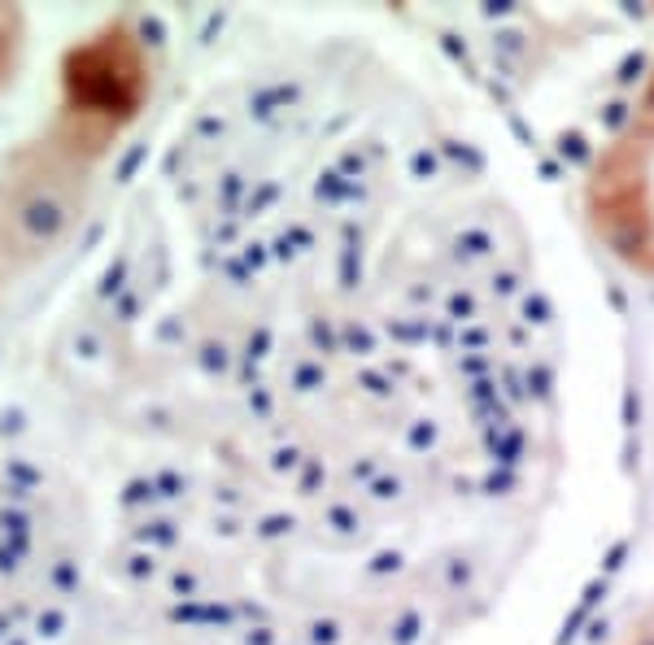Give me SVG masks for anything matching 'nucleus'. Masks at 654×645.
<instances>
[{
    "mask_svg": "<svg viewBox=\"0 0 654 645\" xmlns=\"http://www.w3.org/2000/svg\"><path fill=\"white\" fill-rule=\"evenodd\" d=\"M628 549H632V541H615V545H611V554L602 558V571H606V576H615V571L628 562Z\"/></svg>",
    "mask_w": 654,
    "mask_h": 645,
    "instance_id": "423d86ee",
    "label": "nucleus"
},
{
    "mask_svg": "<svg viewBox=\"0 0 654 645\" xmlns=\"http://www.w3.org/2000/svg\"><path fill=\"white\" fill-rule=\"evenodd\" d=\"M606 589H611V584H606V576H598V580H589V584H584V593H580V610H589V606H598V602L606 597Z\"/></svg>",
    "mask_w": 654,
    "mask_h": 645,
    "instance_id": "0eeeda50",
    "label": "nucleus"
},
{
    "mask_svg": "<svg viewBox=\"0 0 654 645\" xmlns=\"http://www.w3.org/2000/svg\"><path fill=\"white\" fill-rule=\"evenodd\" d=\"M645 71H650V53H645V49H632V53L619 62V71H615V84H619V88H632L637 79H645Z\"/></svg>",
    "mask_w": 654,
    "mask_h": 645,
    "instance_id": "f03ea898",
    "label": "nucleus"
},
{
    "mask_svg": "<svg viewBox=\"0 0 654 645\" xmlns=\"http://www.w3.org/2000/svg\"><path fill=\"white\" fill-rule=\"evenodd\" d=\"M619 10H624V14H628V18H637V23H641V18H645V5H632V0H624V5H619Z\"/></svg>",
    "mask_w": 654,
    "mask_h": 645,
    "instance_id": "f8f14e48",
    "label": "nucleus"
},
{
    "mask_svg": "<svg viewBox=\"0 0 654 645\" xmlns=\"http://www.w3.org/2000/svg\"><path fill=\"white\" fill-rule=\"evenodd\" d=\"M584 615H589V610H580V606H576V610H571V615H567V623H563V636H558V645H567V641H571V636H576V628H580V623H584Z\"/></svg>",
    "mask_w": 654,
    "mask_h": 645,
    "instance_id": "1a4fd4ad",
    "label": "nucleus"
},
{
    "mask_svg": "<svg viewBox=\"0 0 654 645\" xmlns=\"http://www.w3.org/2000/svg\"><path fill=\"white\" fill-rule=\"evenodd\" d=\"M519 322H524V328H550V322H554V301L541 288H528L519 296Z\"/></svg>",
    "mask_w": 654,
    "mask_h": 645,
    "instance_id": "f257e3e1",
    "label": "nucleus"
},
{
    "mask_svg": "<svg viewBox=\"0 0 654 645\" xmlns=\"http://www.w3.org/2000/svg\"><path fill=\"white\" fill-rule=\"evenodd\" d=\"M619 467H624V476H632L641 467V441L637 437H624V463Z\"/></svg>",
    "mask_w": 654,
    "mask_h": 645,
    "instance_id": "6e6552de",
    "label": "nucleus"
},
{
    "mask_svg": "<svg viewBox=\"0 0 654 645\" xmlns=\"http://www.w3.org/2000/svg\"><path fill=\"white\" fill-rule=\"evenodd\" d=\"M628 118H632V105H628L624 97H615V101H606V105L598 110V123H602V131H611V136H615V131H624V123H628Z\"/></svg>",
    "mask_w": 654,
    "mask_h": 645,
    "instance_id": "7ed1b4c3",
    "label": "nucleus"
},
{
    "mask_svg": "<svg viewBox=\"0 0 654 645\" xmlns=\"http://www.w3.org/2000/svg\"><path fill=\"white\" fill-rule=\"evenodd\" d=\"M641 645H654V636H645V641H641Z\"/></svg>",
    "mask_w": 654,
    "mask_h": 645,
    "instance_id": "ddd939ff",
    "label": "nucleus"
},
{
    "mask_svg": "<svg viewBox=\"0 0 654 645\" xmlns=\"http://www.w3.org/2000/svg\"><path fill=\"white\" fill-rule=\"evenodd\" d=\"M619 423H624V432H628V437H637V428H641V393H637V389H624Z\"/></svg>",
    "mask_w": 654,
    "mask_h": 645,
    "instance_id": "39448f33",
    "label": "nucleus"
},
{
    "mask_svg": "<svg viewBox=\"0 0 654 645\" xmlns=\"http://www.w3.org/2000/svg\"><path fill=\"white\" fill-rule=\"evenodd\" d=\"M606 636H611V623H606V619H593V623H589V641L598 645V641H606Z\"/></svg>",
    "mask_w": 654,
    "mask_h": 645,
    "instance_id": "9b49d317",
    "label": "nucleus"
},
{
    "mask_svg": "<svg viewBox=\"0 0 654 645\" xmlns=\"http://www.w3.org/2000/svg\"><path fill=\"white\" fill-rule=\"evenodd\" d=\"M558 153H563L567 162H576V166H589V162H593V149H589V140H584L580 131H563V136H558Z\"/></svg>",
    "mask_w": 654,
    "mask_h": 645,
    "instance_id": "20e7f679",
    "label": "nucleus"
},
{
    "mask_svg": "<svg viewBox=\"0 0 654 645\" xmlns=\"http://www.w3.org/2000/svg\"><path fill=\"white\" fill-rule=\"evenodd\" d=\"M606 296H611V305H615L619 314H628V296H624V288H619V283H606Z\"/></svg>",
    "mask_w": 654,
    "mask_h": 645,
    "instance_id": "9d476101",
    "label": "nucleus"
}]
</instances>
